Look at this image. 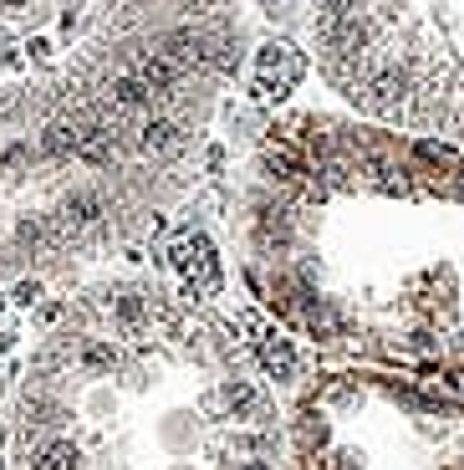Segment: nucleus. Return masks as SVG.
<instances>
[{
	"label": "nucleus",
	"instance_id": "obj_5",
	"mask_svg": "<svg viewBox=\"0 0 464 470\" xmlns=\"http://www.w3.org/2000/svg\"><path fill=\"white\" fill-rule=\"evenodd\" d=\"M148 154H179V123L174 118H154V123H143V138H138Z\"/></svg>",
	"mask_w": 464,
	"mask_h": 470
},
{
	"label": "nucleus",
	"instance_id": "obj_7",
	"mask_svg": "<svg viewBox=\"0 0 464 470\" xmlns=\"http://www.w3.org/2000/svg\"><path fill=\"white\" fill-rule=\"evenodd\" d=\"M62 220L72 225V230H82V225H97V220H103V195H92V189L72 195V199H66V209H62Z\"/></svg>",
	"mask_w": 464,
	"mask_h": 470
},
{
	"label": "nucleus",
	"instance_id": "obj_8",
	"mask_svg": "<svg viewBox=\"0 0 464 470\" xmlns=\"http://www.w3.org/2000/svg\"><path fill=\"white\" fill-rule=\"evenodd\" d=\"M107 103H113V113H133V107L148 103V87H143L138 77H113V87H107Z\"/></svg>",
	"mask_w": 464,
	"mask_h": 470
},
{
	"label": "nucleus",
	"instance_id": "obj_15",
	"mask_svg": "<svg viewBox=\"0 0 464 470\" xmlns=\"http://www.w3.org/2000/svg\"><path fill=\"white\" fill-rule=\"evenodd\" d=\"M444 383H449V389H454V393H459V399H464V368H459V373H449V379H444Z\"/></svg>",
	"mask_w": 464,
	"mask_h": 470
},
{
	"label": "nucleus",
	"instance_id": "obj_10",
	"mask_svg": "<svg viewBox=\"0 0 464 470\" xmlns=\"http://www.w3.org/2000/svg\"><path fill=\"white\" fill-rule=\"evenodd\" d=\"M21 52H26V62H52V56H56V41H52V36H26V46H21Z\"/></svg>",
	"mask_w": 464,
	"mask_h": 470
},
{
	"label": "nucleus",
	"instance_id": "obj_1",
	"mask_svg": "<svg viewBox=\"0 0 464 470\" xmlns=\"http://www.w3.org/2000/svg\"><path fill=\"white\" fill-rule=\"evenodd\" d=\"M164 256H168V271L179 276V297L184 301H205V297L219 291V256L199 230L184 225V230L168 240Z\"/></svg>",
	"mask_w": 464,
	"mask_h": 470
},
{
	"label": "nucleus",
	"instance_id": "obj_11",
	"mask_svg": "<svg viewBox=\"0 0 464 470\" xmlns=\"http://www.w3.org/2000/svg\"><path fill=\"white\" fill-rule=\"evenodd\" d=\"M41 297H46V287H41V281H15V291H11L15 307H41Z\"/></svg>",
	"mask_w": 464,
	"mask_h": 470
},
{
	"label": "nucleus",
	"instance_id": "obj_13",
	"mask_svg": "<svg viewBox=\"0 0 464 470\" xmlns=\"http://www.w3.org/2000/svg\"><path fill=\"white\" fill-rule=\"evenodd\" d=\"M87 21H92L87 5H66V11H62V31H66V36H77V31L87 26Z\"/></svg>",
	"mask_w": 464,
	"mask_h": 470
},
{
	"label": "nucleus",
	"instance_id": "obj_6",
	"mask_svg": "<svg viewBox=\"0 0 464 470\" xmlns=\"http://www.w3.org/2000/svg\"><path fill=\"white\" fill-rule=\"evenodd\" d=\"M31 470H82V450L72 440H52V444H41V455L31 460Z\"/></svg>",
	"mask_w": 464,
	"mask_h": 470
},
{
	"label": "nucleus",
	"instance_id": "obj_16",
	"mask_svg": "<svg viewBox=\"0 0 464 470\" xmlns=\"http://www.w3.org/2000/svg\"><path fill=\"white\" fill-rule=\"evenodd\" d=\"M235 470H271L266 460H246V465H235Z\"/></svg>",
	"mask_w": 464,
	"mask_h": 470
},
{
	"label": "nucleus",
	"instance_id": "obj_14",
	"mask_svg": "<svg viewBox=\"0 0 464 470\" xmlns=\"http://www.w3.org/2000/svg\"><path fill=\"white\" fill-rule=\"evenodd\" d=\"M327 470H362V465H358V455H348V450H342V455H332V465H327Z\"/></svg>",
	"mask_w": 464,
	"mask_h": 470
},
{
	"label": "nucleus",
	"instance_id": "obj_3",
	"mask_svg": "<svg viewBox=\"0 0 464 470\" xmlns=\"http://www.w3.org/2000/svg\"><path fill=\"white\" fill-rule=\"evenodd\" d=\"M235 327H240V332H250V348H256L260 368H266V379H276V383H291V379H297L301 352H297V342L286 338L281 327L260 322V312H240V317H235Z\"/></svg>",
	"mask_w": 464,
	"mask_h": 470
},
{
	"label": "nucleus",
	"instance_id": "obj_4",
	"mask_svg": "<svg viewBox=\"0 0 464 470\" xmlns=\"http://www.w3.org/2000/svg\"><path fill=\"white\" fill-rule=\"evenodd\" d=\"M225 404H230L235 419H260L266 414V399L250 379H225Z\"/></svg>",
	"mask_w": 464,
	"mask_h": 470
},
{
	"label": "nucleus",
	"instance_id": "obj_17",
	"mask_svg": "<svg viewBox=\"0 0 464 470\" xmlns=\"http://www.w3.org/2000/svg\"><path fill=\"white\" fill-rule=\"evenodd\" d=\"M0 470H5V460H0Z\"/></svg>",
	"mask_w": 464,
	"mask_h": 470
},
{
	"label": "nucleus",
	"instance_id": "obj_12",
	"mask_svg": "<svg viewBox=\"0 0 464 470\" xmlns=\"http://www.w3.org/2000/svg\"><path fill=\"white\" fill-rule=\"evenodd\" d=\"M419 158H429V164H459V154H454L449 144H434V138L419 144Z\"/></svg>",
	"mask_w": 464,
	"mask_h": 470
},
{
	"label": "nucleus",
	"instance_id": "obj_9",
	"mask_svg": "<svg viewBox=\"0 0 464 470\" xmlns=\"http://www.w3.org/2000/svg\"><path fill=\"white\" fill-rule=\"evenodd\" d=\"M117 358H123V352H117V342H107V338H92L87 348H82V363H87V368H97V373L117 368Z\"/></svg>",
	"mask_w": 464,
	"mask_h": 470
},
{
	"label": "nucleus",
	"instance_id": "obj_2",
	"mask_svg": "<svg viewBox=\"0 0 464 470\" xmlns=\"http://www.w3.org/2000/svg\"><path fill=\"white\" fill-rule=\"evenodd\" d=\"M307 72V56L291 46V41H266L256 52V82H250V97L256 103H281L286 92L301 82Z\"/></svg>",
	"mask_w": 464,
	"mask_h": 470
}]
</instances>
